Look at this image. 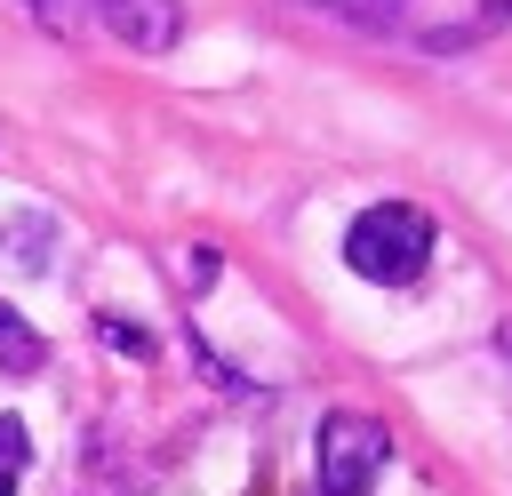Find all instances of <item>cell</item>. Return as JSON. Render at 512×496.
Listing matches in <instances>:
<instances>
[{
	"mask_svg": "<svg viewBox=\"0 0 512 496\" xmlns=\"http://www.w3.org/2000/svg\"><path fill=\"white\" fill-rule=\"evenodd\" d=\"M320 16H336V24H360V32H400V8L408 0H312Z\"/></svg>",
	"mask_w": 512,
	"mask_h": 496,
	"instance_id": "cell-6",
	"label": "cell"
},
{
	"mask_svg": "<svg viewBox=\"0 0 512 496\" xmlns=\"http://www.w3.org/2000/svg\"><path fill=\"white\" fill-rule=\"evenodd\" d=\"M40 360H48L40 328H32V320H24L16 304H0V368H8V376H32Z\"/></svg>",
	"mask_w": 512,
	"mask_h": 496,
	"instance_id": "cell-5",
	"label": "cell"
},
{
	"mask_svg": "<svg viewBox=\"0 0 512 496\" xmlns=\"http://www.w3.org/2000/svg\"><path fill=\"white\" fill-rule=\"evenodd\" d=\"M208 280H216V248H192L184 256V288H208Z\"/></svg>",
	"mask_w": 512,
	"mask_h": 496,
	"instance_id": "cell-10",
	"label": "cell"
},
{
	"mask_svg": "<svg viewBox=\"0 0 512 496\" xmlns=\"http://www.w3.org/2000/svg\"><path fill=\"white\" fill-rule=\"evenodd\" d=\"M344 264L360 280H384V288H408L424 264H432V216L408 208V200H376L352 216L344 232Z\"/></svg>",
	"mask_w": 512,
	"mask_h": 496,
	"instance_id": "cell-1",
	"label": "cell"
},
{
	"mask_svg": "<svg viewBox=\"0 0 512 496\" xmlns=\"http://www.w3.org/2000/svg\"><path fill=\"white\" fill-rule=\"evenodd\" d=\"M48 248H56V216H48V208L0 216V256H8L16 272H48Z\"/></svg>",
	"mask_w": 512,
	"mask_h": 496,
	"instance_id": "cell-4",
	"label": "cell"
},
{
	"mask_svg": "<svg viewBox=\"0 0 512 496\" xmlns=\"http://www.w3.org/2000/svg\"><path fill=\"white\" fill-rule=\"evenodd\" d=\"M32 464V440H24V424L16 416H0V480H16Z\"/></svg>",
	"mask_w": 512,
	"mask_h": 496,
	"instance_id": "cell-8",
	"label": "cell"
},
{
	"mask_svg": "<svg viewBox=\"0 0 512 496\" xmlns=\"http://www.w3.org/2000/svg\"><path fill=\"white\" fill-rule=\"evenodd\" d=\"M96 328H104V344H112V352H128V360H144V352H152V336H144L136 320H112V312H104Z\"/></svg>",
	"mask_w": 512,
	"mask_h": 496,
	"instance_id": "cell-9",
	"label": "cell"
},
{
	"mask_svg": "<svg viewBox=\"0 0 512 496\" xmlns=\"http://www.w3.org/2000/svg\"><path fill=\"white\" fill-rule=\"evenodd\" d=\"M16 8H24L40 32H56V40H72V32L88 24V0H16Z\"/></svg>",
	"mask_w": 512,
	"mask_h": 496,
	"instance_id": "cell-7",
	"label": "cell"
},
{
	"mask_svg": "<svg viewBox=\"0 0 512 496\" xmlns=\"http://www.w3.org/2000/svg\"><path fill=\"white\" fill-rule=\"evenodd\" d=\"M88 16H96L112 40L144 48V56L176 48V32H184V0H88Z\"/></svg>",
	"mask_w": 512,
	"mask_h": 496,
	"instance_id": "cell-3",
	"label": "cell"
},
{
	"mask_svg": "<svg viewBox=\"0 0 512 496\" xmlns=\"http://www.w3.org/2000/svg\"><path fill=\"white\" fill-rule=\"evenodd\" d=\"M384 456H392V440H384L376 416H352V408L320 416V448H312V464H320V496H368L376 472H384Z\"/></svg>",
	"mask_w": 512,
	"mask_h": 496,
	"instance_id": "cell-2",
	"label": "cell"
},
{
	"mask_svg": "<svg viewBox=\"0 0 512 496\" xmlns=\"http://www.w3.org/2000/svg\"><path fill=\"white\" fill-rule=\"evenodd\" d=\"M0 496H16V480H0Z\"/></svg>",
	"mask_w": 512,
	"mask_h": 496,
	"instance_id": "cell-11",
	"label": "cell"
}]
</instances>
